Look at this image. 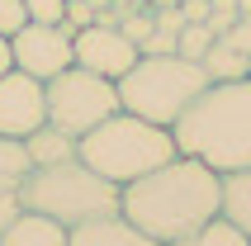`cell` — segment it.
Returning a JSON list of instances; mask_svg holds the SVG:
<instances>
[{
  "instance_id": "cell-1",
  "label": "cell",
  "mask_w": 251,
  "mask_h": 246,
  "mask_svg": "<svg viewBox=\"0 0 251 246\" xmlns=\"http://www.w3.org/2000/svg\"><path fill=\"white\" fill-rule=\"evenodd\" d=\"M119 213L171 246L223 213V175L195 156H171L119 190Z\"/></svg>"
},
{
  "instance_id": "cell-2",
  "label": "cell",
  "mask_w": 251,
  "mask_h": 246,
  "mask_svg": "<svg viewBox=\"0 0 251 246\" xmlns=\"http://www.w3.org/2000/svg\"><path fill=\"white\" fill-rule=\"evenodd\" d=\"M171 137L180 156H195L218 175L251 166V76L209 81L171 123Z\"/></svg>"
},
{
  "instance_id": "cell-3",
  "label": "cell",
  "mask_w": 251,
  "mask_h": 246,
  "mask_svg": "<svg viewBox=\"0 0 251 246\" xmlns=\"http://www.w3.org/2000/svg\"><path fill=\"white\" fill-rule=\"evenodd\" d=\"M171 156H180L171 128H161L152 119H138L128 109L109 114L100 128H90L81 137V161L90 171H100L104 180H114V185H128V180L147 175V171H156Z\"/></svg>"
},
{
  "instance_id": "cell-4",
  "label": "cell",
  "mask_w": 251,
  "mask_h": 246,
  "mask_svg": "<svg viewBox=\"0 0 251 246\" xmlns=\"http://www.w3.org/2000/svg\"><path fill=\"white\" fill-rule=\"evenodd\" d=\"M114 85H119V109L171 128L190 109V99L209 85V71L204 62H190L180 52H142Z\"/></svg>"
},
{
  "instance_id": "cell-5",
  "label": "cell",
  "mask_w": 251,
  "mask_h": 246,
  "mask_svg": "<svg viewBox=\"0 0 251 246\" xmlns=\"http://www.w3.org/2000/svg\"><path fill=\"white\" fill-rule=\"evenodd\" d=\"M119 190L124 185L104 180L76 156V161H57V166H33L19 185V208L48 213L62 227H76L100 213H119Z\"/></svg>"
},
{
  "instance_id": "cell-6",
  "label": "cell",
  "mask_w": 251,
  "mask_h": 246,
  "mask_svg": "<svg viewBox=\"0 0 251 246\" xmlns=\"http://www.w3.org/2000/svg\"><path fill=\"white\" fill-rule=\"evenodd\" d=\"M43 99H48V123L71 137H85L109 114H119V85L76 67V62L67 71H57L52 81H43Z\"/></svg>"
},
{
  "instance_id": "cell-7",
  "label": "cell",
  "mask_w": 251,
  "mask_h": 246,
  "mask_svg": "<svg viewBox=\"0 0 251 246\" xmlns=\"http://www.w3.org/2000/svg\"><path fill=\"white\" fill-rule=\"evenodd\" d=\"M71 38H76V28H67V24H33L28 19L10 38V57H14V67L28 71L33 81H52L57 71H67L76 62Z\"/></svg>"
},
{
  "instance_id": "cell-8",
  "label": "cell",
  "mask_w": 251,
  "mask_h": 246,
  "mask_svg": "<svg viewBox=\"0 0 251 246\" xmlns=\"http://www.w3.org/2000/svg\"><path fill=\"white\" fill-rule=\"evenodd\" d=\"M71 52H76V67L95 71V76H104V81H119L133 62H138V43L128 38L119 24H109V19H95V24L76 28V38H71Z\"/></svg>"
},
{
  "instance_id": "cell-9",
  "label": "cell",
  "mask_w": 251,
  "mask_h": 246,
  "mask_svg": "<svg viewBox=\"0 0 251 246\" xmlns=\"http://www.w3.org/2000/svg\"><path fill=\"white\" fill-rule=\"evenodd\" d=\"M48 123V99H43V81H33L28 71L10 67L0 76V133L24 142L33 128Z\"/></svg>"
},
{
  "instance_id": "cell-10",
  "label": "cell",
  "mask_w": 251,
  "mask_h": 246,
  "mask_svg": "<svg viewBox=\"0 0 251 246\" xmlns=\"http://www.w3.org/2000/svg\"><path fill=\"white\" fill-rule=\"evenodd\" d=\"M67 246H161V242L147 237L138 222H128L124 213H100L90 222H76L67 232Z\"/></svg>"
},
{
  "instance_id": "cell-11",
  "label": "cell",
  "mask_w": 251,
  "mask_h": 246,
  "mask_svg": "<svg viewBox=\"0 0 251 246\" xmlns=\"http://www.w3.org/2000/svg\"><path fill=\"white\" fill-rule=\"evenodd\" d=\"M67 232L57 218L48 213H33V208H19L10 218V227L0 232V246H67Z\"/></svg>"
},
{
  "instance_id": "cell-12",
  "label": "cell",
  "mask_w": 251,
  "mask_h": 246,
  "mask_svg": "<svg viewBox=\"0 0 251 246\" xmlns=\"http://www.w3.org/2000/svg\"><path fill=\"white\" fill-rule=\"evenodd\" d=\"M24 151L33 166H57V161H76L81 156V137L62 133V128H52V123H43V128H33V133L24 137Z\"/></svg>"
},
{
  "instance_id": "cell-13",
  "label": "cell",
  "mask_w": 251,
  "mask_h": 246,
  "mask_svg": "<svg viewBox=\"0 0 251 246\" xmlns=\"http://www.w3.org/2000/svg\"><path fill=\"white\" fill-rule=\"evenodd\" d=\"M223 218L251 237V166L223 175Z\"/></svg>"
},
{
  "instance_id": "cell-14",
  "label": "cell",
  "mask_w": 251,
  "mask_h": 246,
  "mask_svg": "<svg viewBox=\"0 0 251 246\" xmlns=\"http://www.w3.org/2000/svg\"><path fill=\"white\" fill-rule=\"evenodd\" d=\"M204 71H209V81H237V76H251V52L232 48L227 38H213L209 52H204Z\"/></svg>"
},
{
  "instance_id": "cell-15",
  "label": "cell",
  "mask_w": 251,
  "mask_h": 246,
  "mask_svg": "<svg viewBox=\"0 0 251 246\" xmlns=\"http://www.w3.org/2000/svg\"><path fill=\"white\" fill-rule=\"evenodd\" d=\"M33 171V161H28V151L19 137H5L0 133V190L19 194V185H24V175Z\"/></svg>"
},
{
  "instance_id": "cell-16",
  "label": "cell",
  "mask_w": 251,
  "mask_h": 246,
  "mask_svg": "<svg viewBox=\"0 0 251 246\" xmlns=\"http://www.w3.org/2000/svg\"><path fill=\"white\" fill-rule=\"evenodd\" d=\"M171 246H251V237H247V232H237V227H232V222L218 213L213 222H204L199 232L180 237V242H171Z\"/></svg>"
},
{
  "instance_id": "cell-17",
  "label": "cell",
  "mask_w": 251,
  "mask_h": 246,
  "mask_svg": "<svg viewBox=\"0 0 251 246\" xmlns=\"http://www.w3.org/2000/svg\"><path fill=\"white\" fill-rule=\"evenodd\" d=\"M213 38H218V33L209 28V19H190V24H180V33H176V52L190 57V62H204Z\"/></svg>"
},
{
  "instance_id": "cell-18",
  "label": "cell",
  "mask_w": 251,
  "mask_h": 246,
  "mask_svg": "<svg viewBox=\"0 0 251 246\" xmlns=\"http://www.w3.org/2000/svg\"><path fill=\"white\" fill-rule=\"evenodd\" d=\"M33 24H62L67 19V0H24Z\"/></svg>"
},
{
  "instance_id": "cell-19",
  "label": "cell",
  "mask_w": 251,
  "mask_h": 246,
  "mask_svg": "<svg viewBox=\"0 0 251 246\" xmlns=\"http://www.w3.org/2000/svg\"><path fill=\"white\" fill-rule=\"evenodd\" d=\"M24 24H28L24 0H0V38H14Z\"/></svg>"
},
{
  "instance_id": "cell-20",
  "label": "cell",
  "mask_w": 251,
  "mask_h": 246,
  "mask_svg": "<svg viewBox=\"0 0 251 246\" xmlns=\"http://www.w3.org/2000/svg\"><path fill=\"white\" fill-rule=\"evenodd\" d=\"M218 38H227L232 48L251 52V14H237V19H232V28H227V33H218Z\"/></svg>"
},
{
  "instance_id": "cell-21",
  "label": "cell",
  "mask_w": 251,
  "mask_h": 246,
  "mask_svg": "<svg viewBox=\"0 0 251 246\" xmlns=\"http://www.w3.org/2000/svg\"><path fill=\"white\" fill-rule=\"evenodd\" d=\"M119 28H124V33H128L133 43H138V52H142V43H147V33H152L156 24H152V19H124Z\"/></svg>"
},
{
  "instance_id": "cell-22",
  "label": "cell",
  "mask_w": 251,
  "mask_h": 246,
  "mask_svg": "<svg viewBox=\"0 0 251 246\" xmlns=\"http://www.w3.org/2000/svg\"><path fill=\"white\" fill-rule=\"evenodd\" d=\"M19 213V194H10V190H0V232L10 227V218Z\"/></svg>"
},
{
  "instance_id": "cell-23",
  "label": "cell",
  "mask_w": 251,
  "mask_h": 246,
  "mask_svg": "<svg viewBox=\"0 0 251 246\" xmlns=\"http://www.w3.org/2000/svg\"><path fill=\"white\" fill-rule=\"evenodd\" d=\"M14 67V57H10V38H0V76Z\"/></svg>"
},
{
  "instance_id": "cell-24",
  "label": "cell",
  "mask_w": 251,
  "mask_h": 246,
  "mask_svg": "<svg viewBox=\"0 0 251 246\" xmlns=\"http://www.w3.org/2000/svg\"><path fill=\"white\" fill-rule=\"evenodd\" d=\"M237 5H242V14H251V0H237Z\"/></svg>"
}]
</instances>
